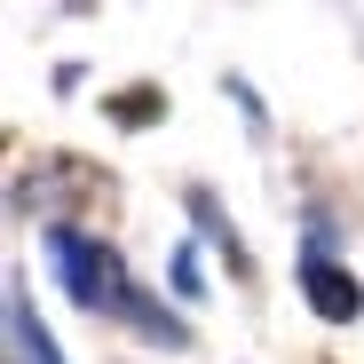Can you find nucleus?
<instances>
[{
  "mask_svg": "<svg viewBox=\"0 0 364 364\" xmlns=\"http://www.w3.org/2000/svg\"><path fill=\"white\" fill-rule=\"evenodd\" d=\"M166 277H174V301H198V293H206V285H198V254H191V246L174 254V269H166Z\"/></svg>",
  "mask_w": 364,
  "mask_h": 364,
  "instance_id": "20e7f679",
  "label": "nucleus"
},
{
  "mask_svg": "<svg viewBox=\"0 0 364 364\" xmlns=\"http://www.w3.org/2000/svg\"><path fill=\"white\" fill-rule=\"evenodd\" d=\"M301 293H309V309H317L325 325H348V317L364 309V285H356L348 269H333V262H309V254H301Z\"/></svg>",
  "mask_w": 364,
  "mask_h": 364,
  "instance_id": "f03ea898",
  "label": "nucleus"
},
{
  "mask_svg": "<svg viewBox=\"0 0 364 364\" xmlns=\"http://www.w3.org/2000/svg\"><path fill=\"white\" fill-rule=\"evenodd\" d=\"M48 262H55L64 293L80 301L87 317H127V325L159 333L166 348H182V325H174V317H159V301H143V293H135V277L119 269V254L103 246V237H87V230H72V222H48Z\"/></svg>",
  "mask_w": 364,
  "mask_h": 364,
  "instance_id": "f257e3e1",
  "label": "nucleus"
},
{
  "mask_svg": "<svg viewBox=\"0 0 364 364\" xmlns=\"http://www.w3.org/2000/svg\"><path fill=\"white\" fill-rule=\"evenodd\" d=\"M9 364H64L55 341H48V325H40V309H32V293L16 277H9Z\"/></svg>",
  "mask_w": 364,
  "mask_h": 364,
  "instance_id": "7ed1b4c3",
  "label": "nucleus"
}]
</instances>
